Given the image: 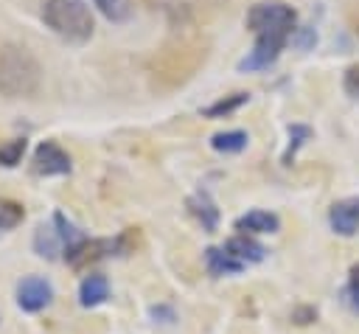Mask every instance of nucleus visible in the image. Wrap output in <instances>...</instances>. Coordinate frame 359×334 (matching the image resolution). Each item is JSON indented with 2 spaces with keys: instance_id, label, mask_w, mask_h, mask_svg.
Listing matches in <instances>:
<instances>
[{
  "instance_id": "1",
  "label": "nucleus",
  "mask_w": 359,
  "mask_h": 334,
  "mask_svg": "<svg viewBox=\"0 0 359 334\" xmlns=\"http://www.w3.org/2000/svg\"><path fill=\"white\" fill-rule=\"evenodd\" d=\"M42 67L36 56L22 45L0 48V95L6 98H28L39 90Z\"/></svg>"
},
{
  "instance_id": "2",
  "label": "nucleus",
  "mask_w": 359,
  "mask_h": 334,
  "mask_svg": "<svg viewBox=\"0 0 359 334\" xmlns=\"http://www.w3.org/2000/svg\"><path fill=\"white\" fill-rule=\"evenodd\" d=\"M39 14H42V22L56 36H62L73 45H81L93 36L95 20L81 0H45Z\"/></svg>"
},
{
  "instance_id": "3",
  "label": "nucleus",
  "mask_w": 359,
  "mask_h": 334,
  "mask_svg": "<svg viewBox=\"0 0 359 334\" xmlns=\"http://www.w3.org/2000/svg\"><path fill=\"white\" fill-rule=\"evenodd\" d=\"M244 22L255 34V39H278L286 45L292 31L297 28V11L280 0H264L247 11Z\"/></svg>"
},
{
  "instance_id": "4",
  "label": "nucleus",
  "mask_w": 359,
  "mask_h": 334,
  "mask_svg": "<svg viewBox=\"0 0 359 334\" xmlns=\"http://www.w3.org/2000/svg\"><path fill=\"white\" fill-rule=\"evenodd\" d=\"M31 168L36 177H62V174H70L73 163H70V154L56 140H42L34 149Z\"/></svg>"
},
{
  "instance_id": "5",
  "label": "nucleus",
  "mask_w": 359,
  "mask_h": 334,
  "mask_svg": "<svg viewBox=\"0 0 359 334\" xmlns=\"http://www.w3.org/2000/svg\"><path fill=\"white\" fill-rule=\"evenodd\" d=\"M53 300V286L42 275H28L17 283V306L22 312H42Z\"/></svg>"
},
{
  "instance_id": "6",
  "label": "nucleus",
  "mask_w": 359,
  "mask_h": 334,
  "mask_svg": "<svg viewBox=\"0 0 359 334\" xmlns=\"http://www.w3.org/2000/svg\"><path fill=\"white\" fill-rule=\"evenodd\" d=\"M328 225L337 236H353L359 230V196L337 199L328 208Z\"/></svg>"
},
{
  "instance_id": "7",
  "label": "nucleus",
  "mask_w": 359,
  "mask_h": 334,
  "mask_svg": "<svg viewBox=\"0 0 359 334\" xmlns=\"http://www.w3.org/2000/svg\"><path fill=\"white\" fill-rule=\"evenodd\" d=\"M283 48H286V45H283V42H278V39H255L252 51H247V56H244V59H238V70H241V73L266 70L269 65H275V62H278V56H280V51H283Z\"/></svg>"
},
{
  "instance_id": "8",
  "label": "nucleus",
  "mask_w": 359,
  "mask_h": 334,
  "mask_svg": "<svg viewBox=\"0 0 359 334\" xmlns=\"http://www.w3.org/2000/svg\"><path fill=\"white\" fill-rule=\"evenodd\" d=\"M224 250H227L233 258H238L244 267H247V264H258V261H264V255H266L264 244H258V241H255L252 236H247V233H238V236L227 239V241H224Z\"/></svg>"
},
{
  "instance_id": "9",
  "label": "nucleus",
  "mask_w": 359,
  "mask_h": 334,
  "mask_svg": "<svg viewBox=\"0 0 359 334\" xmlns=\"http://www.w3.org/2000/svg\"><path fill=\"white\" fill-rule=\"evenodd\" d=\"M107 298H109V281H107V275H101V272L84 275V281L79 283V303L84 309H93V306H101Z\"/></svg>"
},
{
  "instance_id": "10",
  "label": "nucleus",
  "mask_w": 359,
  "mask_h": 334,
  "mask_svg": "<svg viewBox=\"0 0 359 334\" xmlns=\"http://www.w3.org/2000/svg\"><path fill=\"white\" fill-rule=\"evenodd\" d=\"M278 227H280V219L272 211H250V213H244V216L236 219V230H241L247 236H255V233H278Z\"/></svg>"
},
{
  "instance_id": "11",
  "label": "nucleus",
  "mask_w": 359,
  "mask_h": 334,
  "mask_svg": "<svg viewBox=\"0 0 359 334\" xmlns=\"http://www.w3.org/2000/svg\"><path fill=\"white\" fill-rule=\"evenodd\" d=\"M188 208H191V213L202 222V227H205L208 233H213V230L219 227V208H216V202H213V196H210L208 191L191 194V196H188Z\"/></svg>"
},
{
  "instance_id": "12",
  "label": "nucleus",
  "mask_w": 359,
  "mask_h": 334,
  "mask_svg": "<svg viewBox=\"0 0 359 334\" xmlns=\"http://www.w3.org/2000/svg\"><path fill=\"white\" fill-rule=\"evenodd\" d=\"M205 267L216 278H222V275H238L244 269V264L238 258H233L224 247H208L205 250Z\"/></svg>"
},
{
  "instance_id": "13",
  "label": "nucleus",
  "mask_w": 359,
  "mask_h": 334,
  "mask_svg": "<svg viewBox=\"0 0 359 334\" xmlns=\"http://www.w3.org/2000/svg\"><path fill=\"white\" fill-rule=\"evenodd\" d=\"M34 250H36V255H42V258H48V261H53L65 247H62V239H59V233H56V227L53 225H39L36 227V233H34Z\"/></svg>"
},
{
  "instance_id": "14",
  "label": "nucleus",
  "mask_w": 359,
  "mask_h": 334,
  "mask_svg": "<svg viewBox=\"0 0 359 334\" xmlns=\"http://www.w3.org/2000/svg\"><path fill=\"white\" fill-rule=\"evenodd\" d=\"M247 143H250V135L244 129H227V132H219L210 138V146L219 154H238L247 149Z\"/></svg>"
},
{
  "instance_id": "15",
  "label": "nucleus",
  "mask_w": 359,
  "mask_h": 334,
  "mask_svg": "<svg viewBox=\"0 0 359 334\" xmlns=\"http://www.w3.org/2000/svg\"><path fill=\"white\" fill-rule=\"evenodd\" d=\"M247 101H250V93H230V95H224V98L208 104V107L202 109V115H205V118H227V115H233L236 109H241Z\"/></svg>"
},
{
  "instance_id": "16",
  "label": "nucleus",
  "mask_w": 359,
  "mask_h": 334,
  "mask_svg": "<svg viewBox=\"0 0 359 334\" xmlns=\"http://www.w3.org/2000/svg\"><path fill=\"white\" fill-rule=\"evenodd\" d=\"M286 135H289V143H286V152H283L280 163H283V166H292V160H294L297 149H300V146H306V143L314 138V129H311V126H306V123H289V126H286Z\"/></svg>"
},
{
  "instance_id": "17",
  "label": "nucleus",
  "mask_w": 359,
  "mask_h": 334,
  "mask_svg": "<svg viewBox=\"0 0 359 334\" xmlns=\"http://www.w3.org/2000/svg\"><path fill=\"white\" fill-rule=\"evenodd\" d=\"M25 149H28V140H25V138H11L8 143H3V146H0V166H6V168L20 166V163H22Z\"/></svg>"
},
{
  "instance_id": "18",
  "label": "nucleus",
  "mask_w": 359,
  "mask_h": 334,
  "mask_svg": "<svg viewBox=\"0 0 359 334\" xmlns=\"http://www.w3.org/2000/svg\"><path fill=\"white\" fill-rule=\"evenodd\" d=\"M93 3H95L98 11H101L107 20H112V22H123V20H129V14H132L129 0H93Z\"/></svg>"
},
{
  "instance_id": "19",
  "label": "nucleus",
  "mask_w": 359,
  "mask_h": 334,
  "mask_svg": "<svg viewBox=\"0 0 359 334\" xmlns=\"http://www.w3.org/2000/svg\"><path fill=\"white\" fill-rule=\"evenodd\" d=\"M22 216H25V211L17 202H0V233L14 230L22 222Z\"/></svg>"
},
{
  "instance_id": "20",
  "label": "nucleus",
  "mask_w": 359,
  "mask_h": 334,
  "mask_svg": "<svg viewBox=\"0 0 359 334\" xmlns=\"http://www.w3.org/2000/svg\"><path fill=\"white\" fill-rule=\"evenodd\" d=\"M289 42L297 48V51H314L317 48V31L311 28V25H297L294 31H292V36H289Z\"/></svg>"
},
{
  "instance_id": "21",
  "label": "nucleus",
  "mask_w": 359,
  "mask_h": 334,
  "mask_svg": "<svg viewBox=\"0 0 359 334\" xmlns=\"http://www.w3.org/2000/svg\"><path fill=\"white\" fill-rule=\"evenodd\" d=\"M342 90H345L351 98H359V62L345 70V76H342Z\"/></svg>"
},
{
  "instance_id": "22",
  "label": "nucleus",
  "mask_w": 359,
  "mask_h": 334,
  "mask_svg": "<svg viewBox=\"0 0 359 334\" xmlns=\"http://www.w3.org/2000/svg\"><path fill=\"white\" fill-rule=\"evenodd\" d=\"M345 295H348V300L359 309V264H353L351 267V275H348V289H345Z\"/></svg>"
},
{
  "instance_id": "23",
  "label": "nucleus",
  "mask_w": 359,
  "mask_h": 334,
  "mask_svg": "<svg viewBox=\"0 0 359 334\" xmlns=\"http://www.w3.org/2000/svg\"><path fill=\"white\" fill-rule=\"evenodd\" d=\"M151 317H165V323H174V309H168V306H151Z\"/></svg>"
}]
</instances>
